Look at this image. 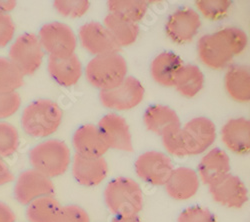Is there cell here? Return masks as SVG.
<instances>
[{"label":"cell","instance_id":"1","mask_svg":"<svg viewBox=\"0 0 250 222\" xmlns=\"http://www.w3.org/2000/svg\"><path fill=\"white\" fill-rule=\"evenodd\" d=\"M248 36L238 27H225L214 33L203 35L197 43L198 58L203 65L221 70L231 63L234 56L247 47Z\"/></svg>","mask_w":250,"mask_h":222},{"label":"cell","instance_id":"2","mask_svg":"<svg viewBox=\"0 0 250 222\" xmlns=\"http://www.w3.org/2000/svg\"><path fill=\"white\" fill-rule=\"evenodd\" d=\"M104 202L107 209L120 217L137 216L144 204V195L137 181L130 177H116L104 188Z\"/></svg>","mask_w":250,"mask_h":222},{"label":"cell","instance_id":"3","mask_svg":"<svg viewBox=\"0 0 250 222\" xmlns=\"http://www.w3.org/2000/svg\"><path fill=\"white\" fill-rule=\"evenodd\" d=\"M63 111L50 99H37L22 111L21 123L23 131L33 138H46L54 134L61 125Z\"/></svg>","mask_w":250,"mask_h":222},{"label":"cell","instance_id":"4","mask_svg":"<svg viewBox=\"0 0 250 222\" xmlns=\"http://www.w3.org/2000/svg\"><path fill=\"white\" fill-rule=\"evenodd\" d=\"M28 158L33 169L50 179L63 175L72 161L70 148L59 139L41 141L31 148Z\"/></svg>","mask_w":250,"mask_h":222},{"label":"cell","instance_id":"5","mask_svg":"<svg viewBox=\"0 0 250 222\" xmlns=\"http://www.w3.org/2000/svg\"><path fill=\"white\" fill-rule=\"evenodd\" d=\"M128 65L118 52L93 57L85 67L87 81L100 91L117 86L127 76Z\"/></svg>","mask_w":250,"mask_h":222},{"label":"cell","instance_id":"6","mask_svg":"<svg viewBox=\"0 0 250 222\" xmlns=\"http://www.w3.org/2000/svg\"><path fill=\"white\" fill-rule=\"evenodd\" d=\"M44 53L36 34L23 33L11 43L7 58L23 76H30L42 65Z\"/></svg>","mask_w":250,"mask_h":222},{"label":"cell","instance_id":"7","mask_svg":"<svg viewBox=\"0 0 250 222\" xmlns=\"http://www.w3.org/2000/svg\"><path fill=\"white\" fill-rule=\"evenodd\" d=\"M37 36L44 52L51 57H67L75 53L77 37L73 29L65 23H46L40 28Z\"/></svg>","mask_w":250,"mask_h":222},{"label":"cell","instance_id":"8","mask_svg":"<svg viewBox=\"0 0 250 222\" xmlns=\"http://www.w3.org/2000/svg\"><path fill=\"white\" fill-rule=\"evenodd\" d=\"M144 86L133 76H126L117 86L100 91L101 104L115 111H126L139 105L144 98Z\"/></svg>","mask_w":250,"mask_h":222},{"label":"cell","instance_id":"9","mask_svg":"<svg viewBox=\"0 0 250 222\" xmlns=\"http://www.w3.org/2000/svg\"><path fill=\"white\" fill-rule=\"evenodd\" d=\"M134 169L136 175L144 182L153 186H164L174 166L169 155L149 150L137 157Z\"/></svg>","mask_w":250,"mask_h":222},{"label":"cell","instance_id":"10","mask_svg":"<svg viewBox=\"0 0 250 222\" xmlns=\"http://www.w3.org/2000/svg\"><path fill=\"white\" fill-rule=\"evenodd\" d=\"M54 190L50 178L30 168L22 171L15 179L13 194L19 204L27 206L39 197L53 195Z\"/></svg>","mask_w":250,"mask_h":222},{"label":"cell","instance_id":"11","mask_svg":"<svg viewBox=\"0 0 250 222\" xmlns=\"http://www.w3.org/2000/svg\"><path fill=\"white\" fill-rule=\"evenodd\" d=\"M201 27L198 12L189 7H182L173 11L165 24V32L171 41L177 44L191 42Z\"/></svg>","mask_w":250,"mask_h":222},{"label":"cell","instance_id":"12","mask_svg":"<svg viewBox=\"0 0 250 222\" xmlns=\"http://www.w3.org/2000/svg\"><path fill=\"white\" fill-rule=\"evenodd\" d=\"M187 155L195 156L209 149L216 139V126L212 120L199 116L190 119L182 127Z\"/></svg>","mask_w":250,"mask_h":222},{"label":"cell","instance_id":"13","mask_svg":"<svg viewBox=\"0 0 250 222\" xmlns=\"http://www.w3.org/2000/svg\"><path fill=\"white\" fill-rule=\"evenodd\" d=\"M104 141L110 149L132 152L133 143L127 121L121 115L108 113L104 115L97 125Z\"/></svg>","mask_w":250,"mask_h":222},{"label":"cell","instance_id":"14","mask_svg":"<svg viewBox=\"0 0 250 222\" xmlns=\"http://www.w3.org/2000/svg\"><path fill=\"white\" fill-rule=\"evenodd\" d=\"M208 189L215 202L227 208H241L248 201L246 185L238 176L231 173L208 186Z\"/></svg>","mask_w":250,"mask_h":222},{"label":"cell","instance_id":"15","mask_svg":"<svg viewBox=\"0 0 250 222\" xmlns=\"http://www.w3.org/2000/svg\"><path fill=\"white\" fill-rule=\"evenodd\" d=\"M72 176L79 185H99L108 175V164L103 156L89 157L75 153L71 161Z\"/></svg>","mask_w":250,"mask_h":222},{"label":"cell","instance_id":"16","mask_svg":"<svg viewBox=\"0 0 250 222\" xmlns=\"http://www.w3.org/2000/svg\"><path fill=\"white\" fill-rule=\"evenodd\" d=\"M78 38L83 49L94 57L119 50L107 29L99 22L91 21L83 24L79 28Z\"/></svg>","mask_w":250,"mask_h":222},{"label":"cell","instance_id":"17","mask_svg":"<svg viewBox=\"0 0 250 222\" xmlns=\"http://www.w3.org/2000/svg\"><path fill=\"white\" fill-rule=\"evenodd\" d=\"M200 180L197 172L190 167L174 168L164 184L165 192L177 201H185L192 198L198 192Z\"/></svg>","mask_w":250,"mask_h":222},{"label":"cell","instance_id":"18","mask_svg":"<svg viewBox=\"0 0 250 222\" xmlns=\"http://www.w3.org/2000/svg\"><path fill=\"white\" fill-rule=\"evenodd\" d=\"M230 170L231 163L228 154L223 149L213 148L201 158L196 172L200 182L210 186L230 173Z\"/></svg>","mask_w":250,"mask_h":222},{"label":"cell","instance_id":"19","mask_svg":"<svg viewBox=\"0 0 250 222\" xmlns=\"http://www.w3.org/2000/svg\"><path fill=\"white\" fill-rule=\"evenodd\" d=\"M221 140L228 150L245 155L250 151V121L245 117L231 118L222 126Z\"/></svg>","mask_w":250,"mask_h":222},{"label":"cell","instance_id":"20","mask_svg":"<svg viewBox=\"0 0 250 222\" xmlns=\"http://www.w3.org/2000/svg\"><path fill=\"white\" fill-rule=\"evenodd\" d=\"M47 70L54 81L63 87L75 85L82 76V63L74 53L67 57L48 56Z\"/></svg>","mask_w":250,"mask_h":222},{"label":"cell","instance_id":"21","mask_svg":"<svg viewBox=\"0 0 250 222\" xmlns=\"http://www.w3.org/2000/svg\"><path fill=\"white\" fill-rule=\"evenodd\" d=\"M72 144L77 154L89 157H101L109 149L94 124L80 126L73 134Z\"/></svg>","mask_w":250,"mask_h":222},{"label":"cell","instance_id":"22","mask_svg":"<svg viewBox=\"0 0 250 222\" xmlns=\"http://www.w3.org/2000/svg\"><path fill=\"white\" fill-rule=\"evenodd\" d=\"M184 65L182 59L174 52L158 54L150 64V74L154 81L164 87L174 86L178 72Z\"/></svg>","mask_w":250,"mask_h":222},{"label":"cell","instance_id":"23","mask_svg":"<svg viewBox=\"0 0 250 222\" xmlns=\"http://www.w3.org/2000/svg\"><path fill=\"white\" fill-rule=\"evenodd\" d=\"M227 94L236 102L247 103L250 100V72L244 65L229 66L224 76Z\"/></svg>","mask_w":250,"mask_h":222},{"label":"cell","instance_id":"24","mask_svg":"<svg viewBox=\"0 0 250 222\" xmlns=\"http://www.w3.org/2000/svg\"><path fill=\"white\" fill-rule=\"evenodd\" d=\"M143 123L150 132L161 136L168 129L180 126V119L177 113L165 105H152L145 110Z\"/></svg>","mask_w":250,"mask_h":222},{"label":"cell","instance_id":"25","mask_svg":"<svg viewBox=\"0 0 250 222\" xmlns=\"http://www.w3.org/2000/svg\"><path fill=\"white\" fill-rule=\"evenodd\" d=\"M103 26L107 29L119 48L132 45L139 35L138 23L131 22L112 13L104 17Z\"/></svg>","mask_w":250,"mask_h":222},{"label":"cell","instance_id":"26","mask_svg":"<svg viewBox=\"0 0 250 222\" xmlns=\"http://www.w3.org/2000/svg\"><path fill=\"white\" fill-rule=\"evenodd\" d=\"M62 206L53 195L35 199L26 206L28 222H57Z\"/></svg>","mask_w":250,"mask_h":222},{"label":"cell","instance_id":"27","mask_svg":"<svg viewBox=\"0 0 250 222\" xmlns=\"http://www.w3.org/2000/svg\"><path fill=\"white\" fill-rule=\"evenodd\" d=\"M174 86L186 98L196 96L204 86V74L194 64H184L177 74Z\"/></svg>","mask_w":250,"mask_h":222},{"label":"cell","instance_id":"28","mask_svg":"<svg viewBox=\"0 0 250 222\" xmlns=\"http://www.w3.org/2000/svg\"><path fill=\"white\" fill-rule=\"evenodd\" d=\"M107 7L109 13L138 23L147 13L148 2L142 0H109Z\"/></svg>","mask_w":250,"mask_h":222},{"label":"cell","instance_id":"29","mask_svg":"<svg viewBox=\"0 0 250 222\" xmlns=\"http://www.w3.org/2000/svg\"><path fill=\"white\" fill-rule=\"evenodd\" d=\"M23 85V74L7 57L0 56V92H14Z\"/></svg>","mask_w":250,"mask_h":222},{"label":"cell","instance_id":"30","mask_svg":"<svg viewBox=\"0 0 250 222\" xmlns=\"http://www.w3.org/2000/svg\"><path fill=\"white\" fill-rule=\"evenodd\" d=\"M19 132L17 128L7 122L0 121V157H11L19 148Z\"/></svg>","mask_w":250,"mask_h":222},{"label":"cell","instance_id":"31","mask_svg":"<svg viewBox=\"0 0 250 222\" xmlns=\"http://www.w3.org/2000/svg\"><path fill=\"white\" fill-rule=\"evenodd\" d=\"M161 139L163 147L167 151L168 154L178 158L188 157L186 150L184 133L181 125L172 127L167 131H165L161 135Z\"/></svg>","mask_w":250,"mask_h":222},{"label":"cell","instance_id":"32","mask_svg":"<svg viewBox=\"0 0 250 222\" xmlns=\"http://www.w3.org/2000/svg\"><path fill=\"white\" fill-rule=\"evenodd\" d=\"M199 13L208 20H220L227 16L232 7L229 0H198L195 1Z\"/></svg>","mask_w":250,"mask_h":222},{"label":"cell","instance_id":"33","mask_svg":"<svg viewBox=\"0 0 250 222\" xmlns=\"http://www.w3.org/2000/svg\"><path fill=\"white\" fill-rule=\"evenodd\" d=\"M53 7L58 14L67 18H80L90 7L88 0H56Z\"/></svg>","mask_w":250,"mask_h":222},{"label":"cell","instance_id":"34","mask_svg":"<svg viewBox=\"0 0 250 222\" xmlns=\"http://www.w3.org/2000/svg\"><path fill=\"white\" fill-rule=\"evenodd\" d=\"M22 99L17 91L0 92V121L13 116L21 106Z\"/></svg>","mask_w":250,"mask_h":222},{"label":"cell","instance_id":"35","mask_svg":"<svg viewBox=\"0 0 250 222\" xmlns=\"http://www.w3.org/2000/svg\"><path fill=\"white\" fill-rule=\"evenodd\" d=\"M177 222H217V219L208 208L191 206L179 214Z\"/></svg>","mask_w":250,"mask_h":222},{"label":"cell","instance_id":"36","mask_svg":"<svg viewBox=\"0 0 250 222\" xmlns=\"http://www.w3.org/2000/svg\"><path fill=\"white\" fill-rule=\"evenodd\" d=\"M16 26L10 14L0 12V48L9 45L15 35Z\"/></svg>","mask_w":250,"mask_h":222},{"label":"cell","instance_id":"37","mask_svg":"<svg viewBox=\"0 0 250 222\" xmlns=\"http://www.w3.org/2000/svg\"><path fill=\"white\" fill-rule=\"evenodd\" d=\"M57 222H90V217L85 209L71 204L62 206Z\"/></svg>","mask_w":250,"mask_h":222},{"label":"cell","instance_id":"38","mask_svg":"<svg viewBox=\"0 0 250 222\" xmlns=\"http://www.w3.org/2000/svg\"><path fill=\"white\" fill-rule=\"evenodd\" d=\"M14 179V174L6 163V161L0 157V187L12 182Z\"/></svg>","mask_w":250,"mask_h":222},{"label":"cell","instance_id":"39","mask_svg":"<svg viewBox=\"0 0 250 222\" xmlns=\"http://www.w3.org/2000/svg\"><path fill=\"white\" fill-rule=\"evenodd\" d=\"M0 222H16L15 212L3 201H0Z\"/></svg>","mask_w":250,"mask_h":222},{"label":"cell","instance_id":"40","mask_svg":"<svg viewBox=\"0 0 250 222\" xmlns=\"http://www.w3.org/2000/svg\"><path fill=\"white\" fill-rule=\"evenodd\" d=\"M17 2L14 0H0V12L9 14L15 9Z\"/></svg>","mask_w":250,"mask_h":222},{"label":"cell","instance_id":"41","mask_svg":"<svg viewBox=\"0 0 250 222\" xmlns=\"http://www.w3.org/2000/svg\"><path fill=\"white\" fill-rule=\"evenodd\" d=\"M112 222H141V220L138 216H128V217L115 216L112 219Z\"/></svg>","mask_w":250,"mask_h":222}]
</instances>
